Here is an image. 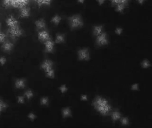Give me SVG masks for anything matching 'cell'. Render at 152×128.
I'll list each match as a JSON object with an SVG mask.
<instances>
[{
    "label": "cell",
    "mask_w": 152,
    "mask_h": 128,
    "mask_svg": "<svg viewBox=\"0 0 152 128\" xmlns=\"http://www.w3.org/2000/svg\"><path fill=\"white\" fill-rule=\"evenodd\" d=\"M80 100L82 101H86L88 100V97L86 94H82L80 96Z\"/></svg>",
    "instance_id": "836d02e7"
},
{
    "label": "cell",
    "mask_w": 152,
    "mask_h": 128,
    "mask_svg": "<svg viewBox=\"0 0 152 128\" xmlns=\"http://www.w3.org/2000/svg\"><path fill=\"white\" fill-rule=\"evenodd\" d=\"M6 38V34L4 33L0 32V43L4 42Z\"/></svg>",
    "instance_id": "f546056e"
},
{
    "label": "cell",
    "mask_w": 152,
    "mask_h": 128,
    "mask_svg": "<svg viewBox=\"0 0 152 128\" xmlns=\"http://www.w3.org/2000/svg\"><path fill=\"white\" fill-rule=\"evenodd\" d=\"M123 32V29L121 27H117L115 28V34L118 35H121L122 33Z\"/></svg>",
    "instance_id": "4dcf8cb0"
},
{
    "label": "cell",
    "mask_w": 152,
    "mask_h": 128,
    "mask_svg": "<svg viewBox=\"0 0 152 128\" xmlns=\"http://www.w3.org/2000/svg\"><path fill=\"white\" fill-rule=\"evenodd\" d=\"M61 20H62V17L59 15L56 14L51 18V21L55 25H58L61 22Z\"/></svg>",
    "instance_id": "d6986e66"
},
{
    "label": "cell",
    "mask_w": 152,
    "mask_h": 128,
    "mask_svg": "<svg viewBox=\"0 0 152 128\" xmlns=\"http://www.w3.org/2000/svg\"><path fill=\"white\" fill-rule=\"evenodd\" d=\"M131 89L132 91H138L139 90V85L138 83H134L132 84L131 86Z\"/></svg>",
    "instance_id": "83f0119b"
},
{
    "label": "cell",
    "mask_w": 152,
    "mask_h": 128,
    "mask_svg": "<svg viewBox=\"0 0 152 128\" xmlns=\"http://www.w3.org/2000/svg\"><path fill=\"white\" fill-rule=\"evenodd\" d=\"M96 44L98 46H101L107 45L109 43L107 33L106 32H103L100 35L96 36Z\"/></svg>",
    "instance_id": "5b68a950"
},
{
    "label": "cell",
    "mask_w": 152,
    "mask_h": 128,
    "mask_svg": "<svg viewBox=\"0 0 152 128\" xmlns=\"http://www.w3.org/2000/svg\"><path fill=\"white\" fill-rule=\"evenodd\" d=\"M45 50L48 53H52L54 51L55 42L51 39L44 42Z\"/></svg>",
    "instance_id": "52a82bcc"
},
{
    "label": "cell",
    "mask_w": 152,
    "mask_h": 128,
    "mask_svg": "<svg viewBox=\"0 0 152 128\" xmlns=\"http://www.w3.org/2000/svg\"><path fill=\"white\" fill-rule=\"evenodd\" d=\"M77 1L79 3L83 4H84V2H85V0H77Z\"/></svg>",
    "instance_id": "8d00e7d4"
},
{
    "label": "cell",
    "mask_w": 152,
    "mask_h": 128,
    "mask_svg": "<svg viewBox=\"0 0 152 128\" xmlns=\"http://www.w3.org/2000/svg\"><path fill=\"white\" fill-rule=\"evenodd\" d=\"M126 8L127 7L125 5L122 4H117L115 7V11L119 13H122Z\"/></svg>",
    "instance_id": "44dd1931"
},
{
    "label": "cell",
    "mask_w": 152,
    "mask_h": 128,
    "mask_svg": "<svg viewBox=\"0 0 152 128\" xmlns=\"http://www.w3.org/2000/svg\"><path fill=\"white\" fill-rule=\"evenodd\" d=\"M120 120L121 124L123 125H127L129 124V118L127 117H121Z\"/></svg>",
    "instance_id": "d4e9b609"
},
{
    "label": "cell",
    "mask_w": 152,
    "mask_h": 128,
    "mask_svg": "<svg viewBox=\"0 0 152 128\" xmlns=\"http://www.w3.org/2000/svg\"><path fill=\"white\" fill-rule=\"evenodd\" d=\"M98 4L99 5H102L103 4H104L106 0H96Z\"/></svg>",
    "instance_id": "e575fe53"
},
{
    "label": "cell",
    "mask_w": 152,
    "mask_h": 128,
    "mask_svg": "<svg viewBox=\"0 0 152 128\" xmlns=\"http://www.w3.org/2000/svg\"><path fill=\"white\" fill-rule=\"evenodd\" d=\"M7 62V59L5 57H0V65H4Z\"/></svg>",
    "instance_id": "1f68e13d"
},
{
    "label": "cell",
    "mask_w": 152,
    "mask_h": 128,
    "mask_svg": "<svg viewBox=\"0 0 152 128\" xmlns=\"http://www.w3.org/2000/svg\"><path fill=\"white\" fill-rule=\"evenodd\" d=\"M20 16L22 18H27L30 16V9L26 6L20 8Z\"/></svg>",
    "instance_id": "7c38bea8"
},
{
    "label": "cell",
    "mask_w": 152,
    "mask_h": 128,
    "mask_svg": "<svg viewBox=\"0 0 152 128\" xmlns=\"http://www.w3.org/2000/svg\"><path fill=\"white\" fill-rule=\"evenodd\" d=\"M1 24L0 23V28H1Z\"/></svg>",
    "instance_id": "74e56055"
},
{
    "label": "cell",
    "mask_w": 152,
    "mask_h": 128,
    "mask_svg": "<svg viewBox=\"0 0 152 128\" xmlns=\"http://www.w3.org/2000/svg\"><path fill=\"white\" fill-rule=\"evenodd\" d=\"M14 0H3V4L5 7H12Z\"/></svg>",
    "instance_id": "484cf974"
},
{
    "label": "cell",
    "mask_w": 152,
    "mask_h": 128,
    "mask_svg": "<svg viewBox=\"0 0 152 128\" xmlns=\"http://www.w3.org/2000/svg\"><path fill=\"white\" fill-rule=\"evenodd\" d=\"M49 98L48 97H42L41 99L40 104L41 105H48L49 104Z\"/></svg>",
    "instance_id": "cb8c5ba5"
},
{
    "label": "cell",
    "mask_w": 152,
    "mask_h": 128,
    "mask_svg": "<svg viewBox=\"0 0 152 128\" xmlns=\"http://www.w3.org/2000/svg\"><path fill=\"white\" fill-rule=\"evenodd\" d=\"M91 105L98 113L103 116L108 115L112 110V106L108 100L99 95L95 97Z\"/></svg>",
    "instance_id": "6da1fadb"
},
{
    "label": "cell",
    "mask_w": 152,
    "mask_h": 128,
    "mask_svg": "<svg viewBox=\"0 0 152 128\" xmlns=\"http://www.w3.org/2000/svg\"><path fill=\"white\" fill-rule=\"evenodd\" d=\"M65 41V36L64 34L58 33L56 36L55 42L57 44L64 43Z\"/></svg>",
    "instance_id": "ac0fdd59"
},
{
    "label": "cell",
    "mask_w": 152,
    "mask_h": 128,
    "mask_svg": "<svg viewBox=\"0 0 152 128\" xmlns=\"http://www.w3.org/2000/svg\"><path fill=\"white\" fill-rule=\"evenodd\" d=\"M69 26L72 30L80 28L84 25L83 19L80 14H74L67 17Z\"/></svg>",
    "instance_id": "7a4b0ae2"
},
{
    "label": "cell",
    "mask_w": 152,
    "mask_h": 128,
    "mask_svg": "<svg viewBox=\"0 0 152 128\" xmlns=\"http://www.w3.org/2000/svg\"><path fill=\"white\" fill-rule=\"evenodd\" d=\"M104 26L103 25H95L93 28L92 33L93 36L96 37L100 35L101 33H103Z\"/></svg>",
    "instance_id": "4fadbf2b"
},
{
    "label": "cell",
    "mask_w": 152,
    "mask_h": 128,
    "mask_svg": "<svg viewBox=\"0 0 152 128\" xmlns=\"http://www.w3.org/2000/svg\"><path fill=\"white\" fill-rule=\"evenodd\" d=\"M17 101L19 104H24L25 103L24 97L22 96H18L17 97Z\"/></svg>",
    "instance_id": "f1b7e54d"
},
{
    "label": "cell",
    "mask_w": 152,
    "mask_h": 128,
    "mask_svg": "<svg viewBox=\"0 0 152 128\" xmlns=\"http://www.w3.org/2000/svg\"><path fill=\"white\" fill-rule=\"evenodd\" d=\"M7 25L9 28L14 27L19 25L18 20L13 16H10L6 20Z\"/></svg>",
    "instance_id": "9c48e42d"
},
{
    "label": "cell",
    "mask_w": 152,
    "mask_h": 128,
    "mask_svg": "<svg viewBox=\"0 0 152 128\" xmlns=\"http://www.w3.org/2000/svg\"><path fill=\"white\" fill-rule=\"evenodd\" d=\"M8 105L3 100L0 98V114L2 113L7 108Z\"/></svg>",
    "instance_id": "ffe728a7"
},
{
    "label": "cell",
    "mask_w": 152,
    "mask_h": 128,
    "mask_svg": "<svg viewBox=\"0 0 152 128\" xmlns=\"http://www.w3.org/2000/svg\"><path fill=\"white\" fill-rule=\"evenodd\" d=\"M15 87L17 89H24L26 86V81L23 78H19L16 80L15 82Z\"/></svg>",
    "instance_id": "30bf717a"
},
{
    "label": "cell",
    "mask_w": 152,
    "mask_h": 128,
    "mask_svg": "<svg viewBox=\"0 0 152 128\" xmlns=\"http://www.w3.org/2000/svg\"><path fill=\"white\" fill-rule=\"evenodd\" d=\"M78 60L81 61H88L90 59L89 51L87 48L80 49L77 52Z\"/></svg>",
    "instance_id": "277c9868"
},
{
    "label": "cell",
    "mask_w": 152,
    "mask_h": 128,
    "mask_svg": "<svg viewBox=\"0 0 152 128\" xmlns=\"http://www.w3.org/2000/svg\"><path fill=\"white\" fill-rule=\"evenodd\" d=\"M62 116L64 118H68V117H72V110L69 107H65L63 108L62 110Z\"/></svg>",
    "instance_id": "9a60e30c"
},
{
    "label": "cell",
    "mask_w": 152,
    "mask_h": 128,
    "mask_svg": "<svg viewBox=\"0 0 152 128\" xmlns=\"http://www.w3.org/2000/svg\"><path fill=\"white\" fill-rule=\"evenodd\" d=\"M35 25L38 29H44L46 28V22L43 19H40L35 21Z\"/></svg>",
    "instance_id": "2e32d148"
},
{
    "label": "cell",
    "mask_w": 152,
    "mask_h": 128,
    "mask_svg": "<svg viewBox=\"0 0 152 128\" xmlns=\"http://www.w3.org/2000/svg\"><path fill=\"white\" fill-rule=\"evenodd\" d=\"M141 66L143 68H148L151 66V63L147 59L143 60L141 63Z\"/></svg>",
    "instance_id": "7402d4cb"
},
{
    "label": "cell",
    "mask_w": 152,
    "mask_h": 128,
    "mask_svg": "<svg viewBox=\"0 0 152 128\" xmlns=\"http://www.w3.org/2000/svg\"><path fill=\"white\" fill-rule=\"evenodd\" d=\"M24 96L28 100L31 99L33 97L34 93L31 89H28L25 92Z\"/></svg>",
    "instance_id": "603a6c76"
},
{
    "label": "cell",
    "mask_w": 152,
    "mask_h": 128,
    "mask_svg": "<svg viewBox=\"0 0 152 128\" xmlns=\"http://www.w3.org/2000/svg\"><path fill=\"white\" fill-rule=\"evenodd\" d=\"M38 36L39 40L44 42L51 39L49 33L46 30H42L39 32L38 33Z\"/></svg>",
    "instance_id": "ba28073f"
},
{
    "label": "cell",
    "mask_w": 152,
    "mask_h": 128,
    "mask_svg": "<svg viewBox=\"0 0 152 128\" xmlns=\"http://www.w3.org/2000/svg\"><path fill=\"white\" fill-rule=\"evenodd\" d=\"M59 90L61 92V93H65L68 90V88L66 84H62L59 88Z\"/></svg>",
    "instance_id": "4316f807"
},
{
    "label": "cell",
    "mask_w": 152,
    "mask_h": 128,
    "mask_svg": "<svg viewBox=\"0 0 152 128\" xmlns=\"http://www.w3.org/2000/svg\"><path fill=\"white\" fill-rule=\"evenodd\" d=\"M111 6L112 7H115L116 5L119 4H122L128 7L130 0H109Z\"/></svg>",
    "instance_id": "8fae6325"
},
{
    "label": "cell",
    "mask_w": 152,
    "mask_h": 128,
    "mask_svg": "<svg viewBox=\"0 0 152 128\" xmlns=\"http://www.w3.org/2000/svg\"><path fill=\"white\" fill-rule=\"evenodd\" d=\"M145 0H137V2L138 3L140 4H141V5H142V4H143L145 3Z\"/></svg>",
    "instance_id": "d590c367"
},
{
    "label": "cell",
    "mask_w": 152,
    "mask_h": 128,
    "mask_svg": "<svg viewBox=\"0 0 152 128\" xmlns=\"http://www.w3.org/2000/svg\"><path fill=\"white\" fill-rule=\"evenodd\" d=\"M53 61L49 59H46L41 65V68L45 72L48 78L53 79L55 77V72L53 68Z\"/></svg>",
    "instance_id": "3957f363"
},
{
    "label": "cell",
    "mask_w": 152,
    "mask_h": 128,
    "mask_svg": "<svg viewBox=\"0 0 152 128\" xmlns=\"http://www.w3.org/2000/svg\"><path fill=\"white\" fill-rule=\"evenodd\" d=\"M14 47V45L12 43L10 42H4L3 44H2V49L6 52H10L13 50Z\"/></svg>",
    "instance_id": "5bb4252c"
},
{
    "label": "cell",
    "mask_w": 152,
    "mask_h": 128,
    "mask_svg": "<svg viewBox=\"0 0 152 128\" xmlns=\"http://www.w3.org/2000/svg\"><path fill=\"white\" fill-rule=\"evenodd\" d=\"M8 32L10 35L14 38L20 37L23 34V30L19 25L14 27L9 28Z\"/></svg>",
    "instance_id": "8992f818"
},
{
    "label": "cell",
    "mask_w": 152,
    "mask_h": 128,
    "mask_svg": "<svg viewBox=\"0 0 152 128\" xmlns=\"http://www.w3.org/2000/svg\"><path fill=\"white\" fill-rule=\"evenodd\" d=\"M121 117V114L117 110L113 111L111 113V118L113 121L115 122L120 120Z\"/></svg>",
    "instance_id": "e0dca14e"
},
{
    "label": "cell",
    "mask_w": 152,
    "mask_h": 128,
    "mask_svg": "<svg viewBox=\"0 0 152 128\" xmlns=\"http://www.w3.org/2000/svg\"><path fill=\"white\" fill-rule=\"evenodd\" d=\"M33 1H34V0H33Z\"/></svg>",
    "instance_id": "f35d334b"
},
{
    "label": "cell",
    "mask_w": 152,
    "mask_h": 128,
    "mask_svg": "<svg viewBox=\"0 0 152 128\" xmlns=\"http://www.w3.org/2000/svg\"><path fill=\"white\" fill-rule=\"evenodd\" d=\"M28 117L29 119H30L31 121H34V120L36 119V115L34 113H30L28 114Z\"/></svg>",
    "instance_id": "d6a6232c"
}]
</instances>
